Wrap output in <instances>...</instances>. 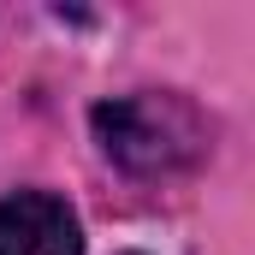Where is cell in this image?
I'll return each instance as SVG.
<instances>
[{
    "instance_id": "6da1fadb",
    "label": "cell",
    "mask_w": 255,
    "mask_h": 255,
    "mask_svg": "<svg viewBox=\"0 0 255 255\" xmlns=\"http://www.w3.org/2000/svg\"><path fill=\"white\" fill-rule=\"evenodd\" d=\"M95 136L125 172H178L208 148V125L184 95H119L95 107Z\"/></svg>"
},
{
    "instance_id": "7a4b0ae2",
    "label": "cell",
    "mask_w": 255,
    "mask_h": 255,
    "mask_svg": "<svg viewBox=\"0 0 255 255\" xmlns=\"http://www.w3.org/2000/svg\"><path fill=\"white\" fill-rule=\"evenodd\" d=\"M0 255H83L77 214L60 196L18 190L0 202Z\"/></svg>"
}]
</instances>
